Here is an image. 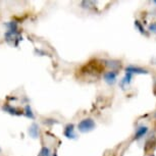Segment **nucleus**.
Instances as JSON below:
<instances>
[{
  "label": "nucleus",
  "instance_id": "9b49d317",
  "mask_svg": "<svg viewBox=\"0 0 156 156\" xmlns=\"http://www.w3.org/2000/svg\"><path fill=\"white\" fill-rule=\"evenodd\" d=\"M149 30H150V31H153V32H156V23H152V25H150Z\"/></svg>",
  "mask_w": 156,
  "mask_h": 156
},
{
  "label": "nucleus",
  "instance_id": "20e7f679",
  "mask_svg": "<svg viewBox=\"0 0 156 156\" xmlns=\"http://www.w3.org/2000/svg\"><path fill=\"white\" fill-rule=\"evenodd\" d=\"M63 135L66 138H69V139H75V138H76L75 126H73V123H69V125H67L66 128H64Z\"/></svg>",
  "mask_w": 156,
  "mask_h": 156
},
{
  "label": "nucleus",
  "instance_id": "f8f14e48",
  "mask_svg": "<svg viewBox=\"0 0 156 156\" xmlns=\"http://www.w3.org/2000/svg\"><path fill=\"white\" fill-rule=\"evenodd\" d=\"M53 156H57V154H56V153H54V154H53Z\"/></svg>",
  "mask_w": 156,
  "mask_h": 156
},
{
  "label": "nucleus",
  "instance_id": "9d476101",
  "mask_svg": "<svg viewBox=\"0 0 156 156\" xmlns=\"http://www.w3.org/2000/svg\"><path fill=\"white\" fill-rule=\"evenodd\" d=\"M37 156H50V150L48 147H42Z\"/></svg>",
  "mask_w": 156,
  "mask_h": 156
},
{
  "label": "nucleus",
  "instance_id": "6e6552de",
  "mask_svg": "<svg viewBox=\"0 0 156 156\" xmlns=\"http://www.w3.org/2000/svg\"><path fill=\"white\" fill-rule=\"evenodd\" d=\"M23 114H25L27 117H29V119H35V115H34L33 111H32V108H31V106L29 104H27L25 106V109H23Z\"/></svg>",
  "mask_w": 156,
  "mask_h": 156
},
{
  "label": "nucleus",
  "instance_id": "f03ea898",
  "mask_svg": "<svg viewBox=\"0 0 156 156\" xmlns=\"http://www.w3.org/2000/svg\"><path fill=\"white\" fill-rule=\"evenodd\" d=\"M95 128V122L92 119H85L83 120H81L78 125V129L79 131L82 132V133H87V132H90Z\"/></svg>",
  "mask_w": 156,
  "mask_h": 156
},
{
  "label": "nucleus",
  "instance_id": "1a4fd4ad",
  "mask_svg": "<svg viewBox=\"0 0 156 156\" xmlns=\"http://www.w3.org/2000/svg\"><path fill=\"white\" fill-rule=\"evenodd\" d=\"M126 73H147L146 70H144L139 67H134V66H129L126 67Z\"/></svg>",
  "mask_w": 156,
  "mask_h": 156
},
{
  "label": "nucleus",
  "instance_id": "423d86ee",
  "mask_svg": "<svg viewBox=\"0 0 156 156\" xmlns=\"http://www.w3.org/2000/svg\"><path fill=\"white\" fill-rule=\"evenodd\" d=\"M29 134L34 139L38 138V136H39V126H38L37 123H32V126L29 128Z\"/></svg>",
  "mask_w": 156,
  "mask_h": 156
},
{
  "label": "nucleus",
  "instance_id": "39448f33",
  "mask_svg": "<svg viewBox=\"0 0 156 156\" xmlns=\"http://www.w3.org/2000/svg\"><path fill=\"white\" fill-rule=\"evenodd\" d=\"M104 79L108 84H113L116 79V73L114 70H110L104 73Z\"/></svg>",
  "mask_w": 156,
  "mask_h": 156
},
{
  "label": "nucleus",
  "instance_id": "f257e3e1",
  "mask_svg": "<svg viewBox=\"0 0 156 156\" xmlns=\"http://www.w3.org/2000/svg\"><path fill=\"white\" fill-rule=\"evenodd\" d=\"M105 72V64L100 59H91L80 67L76 75L82 80H98Z\"/></svg>",
  "mask_w": 156,
  "mask_h": 156
},
{
  "label": "nucleus",
  "instance_id": "7ed1b4c3",
  "mask_svg": "<svg viewBox=\"0 0 156 156\" xmlns=\"http://www.w3.org/2000/svg\"><path fill=\"white\" fill-rule=\"evenodd\" d=\"M2 110H3L4 112L10 114V115L20 116V115H23V111L17 109V108L13 107V106H11V105L8 104V103H5V104H3V106H2Z\"/></svg>",
  "mask_w": 156,
  "mask_h": 156
},
{
  "label": "nucleus",
  "instance_id": "4468645a",
  "mask_svg": "<svg viewBox=\"0 0 156 156\" xmlns=\"http://www.w3.org/2000/svg\"><path fill=\"white\" fill-rule=\"evenodd\" d=\"M154 3H155V4H156V0H155V1H154Z\"/></svg>",
  "mask_w": 156,
  "mask_h": 156
},
{
  "label": "nucleus",
  "instance_id": "ddd939ff",
  "mask_svg": "<svg viewBox=\"0 0 156 156\" xmlns=\"http://www.w3.org/2000/svg\"><path fill=\"white\" fill-rule=\"evenodd\" d=\"M1 152H2V149H1V148H0V153H1Z\"/></svg>",
  "mask_w": 156,
  "mask_h": 156
},
{
  "label": "nucleus",
  "instance_id": "0eeeda50",
  "mask_svg": "<svg viewBox=\"0 0 156 156\" xmlns=\"http://www.w3.org/2000/svg\"><path fill=\"white\" fill-rule=\"evenodd\" d=\"M147 132H148V128L147 126H140V128H138V129L136 131V134H135V139H140V138L144 137V135H145Z\"/></svg>",
  "mask_w": 156,
  "mask_h": 156
}]
</instances>
